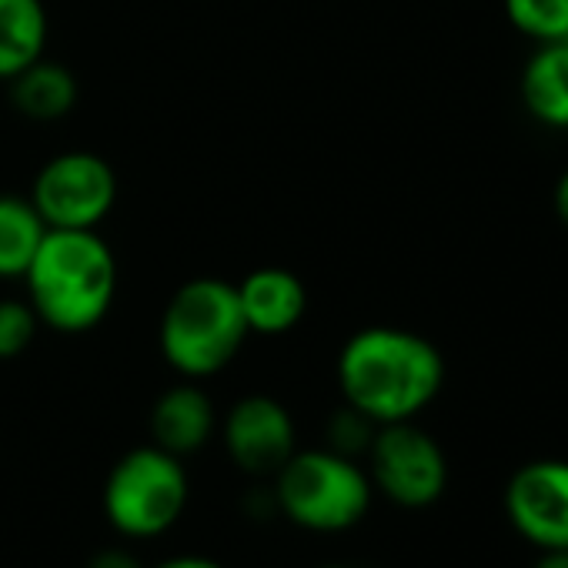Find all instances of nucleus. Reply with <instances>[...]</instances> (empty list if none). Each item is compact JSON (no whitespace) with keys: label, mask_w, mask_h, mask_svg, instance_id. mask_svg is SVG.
Listing matches in <instances>:
<instances>
[{"label":"nucleus","mask_w":568,"mask_h":568,"mask_svg":"<svg viewBox=\"0 0 568 568\" xmlns=\"http://www.w3.org/2000/svg\"><path fill=\"white\" fill-rule=\"evenodd\" d=\"M445 385L442 352L418 332L372 325L355 332L338 355V388L345 405L375 425L412 422Z\"/></svg>","instance_id":"obj_1"},{"label":"nucleus","mask_w":568,"mask_h":568,"mask_svg":"<svg viewBox=\"0 0 568 568\" xmlns=\"http://www.w3.org/2000/svg\"><path fill=\"white\" fill-rule=\"evenodd\" d=\"M505 515L541 551L568 548V462L538 458L521 465L505 485Z\"/></svg>","instance_id":"obj_8"},{"label":"nucleus","mask_w":568,"mask_h":568,"mask_svg":"<svg viewBox=\"0 0 568 568\" xmlns=\"http://www.w3.org/2000/svg\"><path fill=\"white\" fill-rule=\"evenodd\" d=\"M38 328H41V322H38L31 302L0 298V362L21 358L34 345Z\"/></svg>","instance_id":"obj_17"},{"label":"nucleus","mask_w":568,"mask_h":568,"mask_svg":"<svg viewBox=\"0 0 568 568\" xmlns=\"http://www.w3.org/2000/svg\"><path fill=\"white\" fill-rule=\"evenodd\" d=\"M224 448L247 475H277L295 445V422L277 398L247 395L224 418Z\"/></svg>","instance_id":"obj_9"},{"label":"nucleus","mask_w":568,"mask_h":568,"mask_svg":"<svg viewBox=\"0 0 568 568\" xmlns=\"http://www.w3.org/2000/svg\"><path fill=\"white\" fill-rule=\"evenodd\" d=\"M114 201L118 174L94 151L54 154L31 187V204L51 231H98Z\"/></svg>","instance_id":"obj_6"},{"label":"nucleus","mask_w":568,"mask_h":568,"mask_svg":"<svg viewBox=\"0 0 568 568\" xmlns=\"http://www.w3.org/2000/svg\"><path fill=\"white\" fill-rule=\"evenodd\" d=\"M187 505V471L178 455L144 445L128 452L108 475L104 511L121 535H164Z\"/></svg>","instance_id":"obj_5"},{"label":"nucleus","mask_w":568,"mask_h":568,"mask_svg":"<svg viewBox=\"0 0 568 568\" xmlns=\"http://www.w3.org/2000/svg\"><path fill=\"white\" fill-rule=\"evenodd\" d=\"M11 104L21 118L38 124H54L68 118L78 104V78L58 61H34L8 81Z\"/></svg>","instance_id":"obj_13"},{"label":"nucleus","mask_w":568,"mask_h":568,"mask_svg":"<svg viewBox=\"0 0 568 568\" xmlns=\"http://www.w3.org/2000/svg\"><path fill=\"white\" fill-rule=\"evenodd\" d=\"M48 51L44 0H0V81H11Z\"/></svg>","instance_id":"obj_14"},{"label":"nucleus","mask_w":568,"mask_h":568,"mask_svg":"<svg viewBox=\"0 0 568 568\" xmlns=\"http://www.w3.org/2000/svg\"><path fill=\"white\" fill-rule=\"evenodd\" d=\"M214 422L217 418H214L211 398L191 382L168 388L151 408L154 445L178 455V458L201 452L207 445V438L214 435Z\"/></svg>","instance_id":"obj_11"},{"label":"nucleus","mask_w":568,"mask_h":568,"mask_svg":"<svg viewBox=\"0 0 568 568\" xmlns=\"http://www.w3.org/2000/svg\"><path fill=\"white\" fill-rule=\"evenodd\" d=\"M551 207H555V217L568 227V168L558 174L555 181V191H551Z\"/></svg>","instance_id":"obj_19"},{"label":"nucleus","mask_w":568,"mask_h":568,"mask_svg":"<svg viewBox=\"0 0 568 568\" xmlns=\"http://www.w3.org/2000/svg\"><path fill=\"white\" fill-rule=\"evenodd\" d=\"M505 18L535 44L568 41V0H505Z\"/></svg>","instance_id":"obj_16"},{"label":"nucleus","mask_w":568,"mask_h":568,"mask_svg":"<svg viewBox=\"0 0 568 568\" xmlns=\"http://www.w3.org/2000/svg\"><path fill=\"white\" fill-rule=\"evenodd\" d=\"M375 432H378V425L368 415L345 405V412H338L335 422H332V452H342L348 458L358 455V452H368Z\"/></svg>","instance_id":"obj_18"},{"label":"nucleus","mask_w":568,"mask_h":568,"mask_svg":"<svg viewBox=\"0 0 568 568\" xmlns=\"http://www.w3.org/2000/svg\"><path fill=\"white\" fill-rule=\"evenodd\" d=\"M91 568H141V565L131 555H124V551H101L91 561Z\"/></svg>","instance_id":"obj_20"},{"label":"nucleus","mask_w":568,"mask_h":568,"mask_svg":"<svg viewBox=\"0 0 568 568\" xmlns=\"http://www.w3.org/2000/svg\"><path fill=\"white\" fill-rule=\"evenodd\" d=\"M518 94L525 111L555 131H568V41L538 44L521 68Z\"/></svg>","instance_id":"obj_12"},{"label":"nucleus","mask_w":568,"mask_h":568,"mask_svg":"<svg viewBox=\"0 0 568 568\" xmlns=\"http://www.w3.org/2000/svg\"><path fill=\"white\" fill-rule=\"evenodd\" d=\"M158 568H221V565L211 561V558H201V555H184V558H171V561H164Z\"/></svg>","instance_id":"obj_22"},{"label":"nucleus","mask_w":568,"mask_h":568,"mask_svg":"<svg viewBox=\"0 0 568 568\" xmlns=\"http://www.w3.org/2000/svg\"><path fill=\"white\" fill-rule=\"evenodd\" d=\"M247 335L237 288L221 277L184 281L171 295L158 328L164 362L191 382L224 372L244 348Z\"/></svg>","instance_id":"obj_3"},{"label":"nucleus","mask_w":568,"mask_h":568,"mask_svg":"<svg viewBox=\"0 0 568 568\" xmlns=\"http://www.w3.org/2000/svg\"><path fill=\"white\" fill-rule=\"evenodd\" d=\"M328 568H342V565H328Z\"/></svg>","instance_id":"obj_23"},{"label":"nucleus","mask_w":568,"mask_h":568,"mask_svg":"<svg viewBox=\"0 0 568 568\" xmlns=\"http://www.w3.org/2000/svg\"><path fill=\"white\" fill-rule=\"evenodd\" d=\"M531 568H568V548H545Z\"/></svg>","instance_id":"obj_21"},{"label":"nucleus","mask_w":568,"mask_h":568,"mask_svg":"<svg viewBox=\"0 0 568 568\" xmlns=\"http://www.w3.org/2000/svg\"><path fill=\"white\" fill-rule=\"evenodd\" d=\"M372 485L402 508H428L448 488V458L442 445L415 422L378 425L372 445Z\"/></svg>","instance_id":"obj_7"},{"label":"nucleus","mask_w":568,"mask_h":568,"mask_svg":"<svg viewBox=\"0 0 568 568\" xmlns=\"http://www.w3.org/2000/svg\"><path fill=\"white\" fill-rule=\"evenodd\" d=\"M38 322L61 335L98 328L118 295V257L98 231L44 234L31 267L21 277Z\"/></svg>","instance_id":"obj_2"},{"label":"nucleus","mask_w":568,"mask_h":568,"mask_svg":"<svg viewBox=\"0 0 568 568\" xmlns=\"http://www.w3.org/2000/svg\"><path fill=\"white\" fill-rule=\"evenodd\" d=\"M234 288L251 335H288L308 312L305 281L288 267H254Z\"/></svg>","instance_id":"obj_10"},{"label":"nucleus","mask_w":568,"mask_h":568,"mask_svg":"<svg viewBox=\"0 0 568 568\" xmlns=\"http://www.w3.org/2000/svg\"><path fill=\"white\" fill-rule=\"evenodd\" d=\"M44 234L48 224L34 211L31 197L0 194V281L24 277Z\"/></svg>","instance_id":"obj_15"},{"label":"nucleus","mask_w":568,"mask_h":568,"mask_svg":"<svg viewBox=\"0 0 568 568\" xmlns=\"http://www.w3.org/2000/svg\"><path fill=\"white\" fill-rule=\"evenodd\" d=\"M281 511L308 531H345L372 505V478L342 452H295L274 475Z\"/></svg>","instance_id":"obj_4"}]
</instances>
